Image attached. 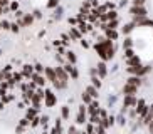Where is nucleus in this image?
I'll return each instance as SVG.
<instances>
[{
    "label": "nucleus",
    "mask_w": 153,
    "mask_h": 134,
    "mask_svg": "<svg viewBox=\"0 0 153 134\" xmlns=\"http://www.w3.org/2000/svg\"><path fill=\"white\" fill-rule=\"evenodd\" d=\"M57 104V94L51 87H44V104L42 106L45 107H54Z\"/></svg>",
    "instance_id": "nucleus-1"
},
{
    "label": "nucleus",
    "mask_w": 153,
    "mask_h": 134,
    "mask_svg": "<svg viewBox=\"0 0 153 134\" xmlns=\"http://www.w3.org/2000/svg\"><path fill=\"white\" fill-rule=\"evenodd\" d=\"M54 72H56V77H57V80L62 84L64 89H68V85H69V76H68V72L64 71V67L62 66H54Z\"/></svg>",
    "instance_id": "nucleus-2"
},
{
    "label": "nucleus",
    "mask_w": 153,
    "mask_h": 134,
    "mask_svg": "<svg viewBox=\"0 0 153 134\" xmlns=\"http://www.w3.org/2000/svg\"><path fill=\"white\" fill-rule=\"evenodd\" d=\"M76 124H86L88 122V112H86V106L79 104L77 106V112H76Z\"/></svg>",
    "instance_id": "nucleus-3"
},
{
    "label": "nucleus",
    "mask_w": 153,
    "mask_h": 134,
    "mask_svg": "<svg viewBox=\"0 0 153 134\" xmlns=\"http://www.w3.org/2000/svg\"><path fill=\"white\" fill-rule=\"evenodd\" d=\"M130 13L135 18H143V17L148 15V12H146V9H145V5H131Z\"/></svg>",
    "instance_id": "nucleus-4"
},
{
    "label": "nucleus",
    "mask_w": 153,
    "mask_h": 134,
    "mask_svg": "<svg viewBox=\"0 0 153 134\" xmlns=\"http://www.w3.org/2000/svg\"><path fill=\"white\" fill-rule=\"evenodd\" d=\"M34 17H32V13H24L22 15V18H19L17 20V24L20 25V29H25V27H32L34 25Z\"/></svg>",
    "instance_id": "nucleus-5"
},
{
    "label": "nucleus",
    "mask_w": 153,
    "mask_h": 134,
    "mask_svg": "<svg viewBox=\"0 0 153 134\" xmlns=\"http://www.w3.org/2000/svg\"><path fill=\"white\" fill-rule=\"evenodd\" d=\"M42 76L45 77V80H47L49 84H54L56 80H57L56 72H54V67H51V66H45L44 67V74H42Z\"/></svg>",
    "instance_id": "nucleus-6"
},
{
    "label": "nucleus",
    "mask_w": 153,
    "mask_h": 134,
    "mask_svg": "<svg viewBox=\"0 0 153 134\" xmlns=\"http://www.w3.org/2000/svg\"><path fill=\"white\" fill-rule=\"evenodd\" d=\"M62 67H64V71L68 72L69 79H74V80H76V79H79V71H77V67H76V66H71V64H68V62H66Z\"/></svg>",
    "instance_id": "nucleus-7"
},
{
    "label": "nucleus",
    "mask_w": 153,
    "mask_h": 134,
    "mask_svg": "<svg viewBox=\"0 0 153 134\" xmlns=\"http://www.w3.org/2000/svg\"><path fill=\"white\" fill-rule=\"evenodd\" d=\"M30 80L37 85V87H45V85H47V80H45V77L42 76V74H36V72H34L30 76Z\"/></svg>",
    "instance_id": "nucleus-8"
},
{
    "label": "nucleus",
    "mask_w": 153,
    "mask_h": 134,
    "mask_svg": "<svg viewBox=\"0 0 153 134\" xmlns=\"http://www.w3.org/2000/svg\"><path fill=\"white\" fill-rule=\"evenodd\" d=\"M98 111H99V102L96 99H93V101L86 106V112H88V116H96Z\"/></svg>",
    "instance_id": "nucleus-9"
},
{
    "label": "nucleus",
    "mask_w": 153,
    "mask_h": 134,
    "mask_svg": "<svg viewBox=\"0 0 153 134\" xmlns=\"http://www.w3.org/2000/svg\"><path fill=\"white\" fill-rule=\"evenodd\" d=\"M68 35H69V39H71V42H79V40L82 39V34L77 30L76 27H71V29H69Z\"/></svg>",
    "instance_id": "nucleus-10"
},
{
    "label": "nucleus",
    "mask_w": 153,
    "mask_h": 134,
    "mask_svg": "<svg viewBox=\"0 0 153 134\" xmlns=\"http://www.w3.org/2000/svg\"><path fill=\"white\" fill-rule=\"evenodd\" d=\"M131 22L135 24V25H138V27H153V20H150L148 17H143V18H135L133 17Z\"/></svg>",
    "instance_id": "nucleus-11"
},
{
    "label": "nucleus",
    "mask_w": 153,
    "mask_h": 134,
    "mask_svg": "<svg viewBox=\"0 0 153 134\" xmlns=\"http://www.w3.org/2000/svg\"><path fill=\"white\" fill-rule=\"evenodd\" d=\"M20 74H22L24 79H30V76L34 74V66L32 64H24L22 69H20Z\"/></svg>",
    "instance_id": "nucleus-12"
},
{
    "label": "nucleus",
    "mask_w": 153,
    "mask_h": 134,
    "mask_svg": "<svg viewBox=\"0 0 153 134\" xmlns=\"http://www.w3.org/2000/svg\"><path fill=\"white\" fill-rule=\"evenodd\" d=\"M136 102H138L136 96H125L123 107H125V109H131V107H135V106H136Z\"/></svg>",
    "instance_id": "nucleus-13"
},
{
    "label": "nucleus",
    "mask_w": 153,
    "mask_h": 134,
    "mask_svg": "<svg viewBox=\"0 0 153 134\" xmlns=\"http://www.w3.org/2000/svg\"><path fill=\"white\" fill-rule=\"evenodd\" d=\"M96 72H98L99 79H104V77L108 76V67H106V62H103V60H101V62L96 66Z\"/></svg>",
    "instance_id": "nucleus-14"
},
{
    "label": "nucleus",
    "mask_w": 153,
    "mask_h": 134,
    "mask_svg": "<svg viewBox=\"0 0 153 134\" xmlns=\"http://www.w3.org/2000/svg\"><path fill=\"white\" fill-rule=\"evenodd\" d=\"M64 59H66V62L71 64V66H76L77 64V55H76V52H72V50H66Z\"/></svg>",
    "instance_id": "nucleus-15"
},
{
    "label": "nucleus",
    "mask_w": 153,
    "mask_h": 134,
    "mask_svg": "<svg viewBox=\"0 0 153 134\" xmlns=\"http://www.w3.org/2000/svg\"><path fill=\"white\" fill-rule=\"evenodd\" d=\"M39 112H41V111H39V109H36V107H25V111H24V117H27V119L29 121H30V119H34V117H36V116H39Z\"/></svg>",
    "instance_id": "nucleus-16"
},
{
    "label": "nucleus",
    "mask_w": 153,
    "mask_h": 134,
    "mask_svg": "<svg viewBox=\"0 0 153 134\" xmlns=\"http://www.w3.org/2000/svg\"><path fill=\"white\" fill-rule=\"evenodd\" d=\"M136 91H138V87H135V85H130V84L123 85V94L125 96H136Z\"/></svg>",
    "instance_id": "nucleus-17"
},
{
    "label": "nucleus",
    "mask_w": 153,
    "mask_h": 134,
    "mask_svg": "<svg viewBox=\"0 0 153 134\" xmlns=\"http://www.w3.org/2000/svg\"><path fill=\"white\" fill-rule=\"evenodd\" d=\"M126 84L135 85V87H140V85L143 84V80H141V77H138V76H130V77H128V80H126Z\"/></svg>",
    "instance_id": "nucleus-18"
},
{
    "label": "nucleus",
    "mask_w": 153,
    "mask_h": 134,
    "mask_svg": "<svg viewBox=\"0 0 153 134\" xmlns=\"http://www.w3.org/2000/svg\"><path fill=\"white\" fill-rule=\"evenodd\" d=\"M104 37L106 39H109V40H116L118 37H120V32L118 30H111V29H104Z\"/></svg>",
    "instance_id": "nucleus-19"
},
{
    "label": "nucleus",
    "mask_w": 153,
    "mask_h": 134,
    "mask_svg": "<svg viewBox=\"0 0 153 134\" xmlns=\"http://www.w3.org/2000/svg\"><path fill=\"white\" fill-rule=\"evenodd\" d=\"M62 13H64V7H62V5L56 7V9H54V13H52V17H51V20H52V22L59 20V18L62 17Z\"/></svg>",
    "instance_id": "nucleus-20"
},
{
    "label": "nucleus",
    "mask_w": 153,
    "mask_h": 134,
    "mask_svg": "<svg viewBox=\"0 0 153 134\" xmlns=\"http://www.w3.org/2000/svg\"><path fill=\"white\" fill-rule=\"evenodd\" d=\"M49 126H51V117L47 116V114L41 116V121H39V127H42V129H49Z\"/></svg>",
    "instance_id": "nucleus-21"
},
{
    "label": "nucleus",
    "mask_w": 153,
    "mask_h": 134,
    "mask_svg": "<svg viewBox=\"0 0 153 134\" xmlns=\"http://www.w3.org/2000/svg\"><path fill=\"white\" fill-rule=\"evenodd\" d=\"M59 117H61L62 121H68L69 117H71V107H69V106H62V107H61V116H59Z\"/></svg>",
    "instance_id": "nucleus-22"
},
{
    "label": "nucleus",
    "mask_w": 153,
    "mask_h": 134,
    "mask_svg": "<svg viewBox=\"0 0 153 134\" xmlns=\"http://www.w3.org/2000/svg\"><path fill=\"white\" fill-rule=\"evenodd\" d=\"M59 40H61V45H62V47H66V49L71 45V39H69L68 32H62V34H61V37H59Z\"/></svg>",
    "instance_id": "nucleus-23"
},
{
    "label": "nucleus",
    "mask_w": 153,
    "mask_h": 134,
    "mask_svg": "<svg viewBox=\"0 0 153 134\" xmlns=\"http://www.w3.org/2000/svg\"><path fill=\"white\" fill-rule=\"evenodd\" d=\"M0 101H2V102H4L5 106H7V104L14 102V101H15V97H14V96H12L10 92H7V94H0Z\"/></svg>",
    "instance_id": "nucleus-24"
},
{
    "label": "nucleus",
    "mask_w": 153,
    "mask_h": 134,
    "mask_svg": "<svg viewBox=\"0 0 153 134\" xmlns=\"http://www.w3.org/2000/svg\"><path fill=\"white\" fill-rule=\"evenodd\" d=\"M126 64H128V67H135V66H140L141 64V59L138 57V55H133V57H130V59H126Z\"/></svg>",
    "instance_id": "nucleus-25"
},
{
    "label": "nucleus",
    "mask_w": 153,
    "mask_h": 134,
    "mask_svg": "<svg viewBox=\"0 0 153 134\" xmlns=\"http://www.w3.org/2000/svg\"><path fill=\"white\" fill-rule=\"evenodd\" d=\"M135 27H136V25H135L133 22H128V24H125V25L121 27V32L125 34V35H130L131 32H133V29H135Z\"/></svg>",
    "instance_id": "nucleus-26"
},
{
    "label": "nucleus",
    "mask_w": 153,
    "mask_h": 134,
    "mask_svg": "<svg viewBox=\"0 0 153 134\" xmlns=\"http://www.w3.org/2000/svg\"><path fill=\"white\" fill-rule=\"evenodd\" d=\"M118 18V12L116 10H108V12L104 13V20H106V24L109 22V20H116Z\"/></svg>",
    "instance_id": "nucleus-27"
},
{
    "label": "nucleus",
    "mask_w": 153,
    "mask_h": 134,
    "mask_svg": "<svg viewBox=\"0 0 153 134\" xmlns=\"http://www.w3.org/2000/svg\"><path fill=\"white\" fill-rule=\"evenodd\" d=\"M86 92L91 96V99H98V96H99V94H98V89H96V87H93L91 84L86 87Z\"/></svg>",
    "instance_id": "nucleus-28"
},
{
    "label": "nucleus",
    "mask_w": 153,
    "mask_h": 134,
    "mask_svg": "<svg viewBox=\"0 0 153 134\" xmlns=\"http://www.w3.org/2000/svg\"><path fill=\"white\" fill-rule=\"evenodd\" d=\"M61 5V0H47V4H45V7L51 10H54L56 7H59Z\"/></svg>",
    "instance_id": "nucleus-29"
},
{
    "label": "nucleus",
    "mask_w": 153,
    "mask_h": 134,
    "mask_svg": "<svg viewBox=\"0 0 153 134\" xmlns=\"http://www.w3.org/2000/svg\"><path fill=\"white\" fill-rule=\"evenodd\" d=\"M32 66H34V72H36V74H44V64L42 62H36V64H32Z\"/></svg>",
    "instance_id": "nucleus-30"
},
{
    "label": "nucleus",
    "mask_w": 153,
    "mask_h": 134,
    "mask_svg": "<svg viewBox=\"0 0 153 134\" xmlns=\"http://www.w3.org/2000/svg\"><path fill=\"white\" fill-rule=\"evenodd\" d=\"M0 24H2V30H5V32H10V20L9 18H2V20H0Z\"/></svg>",
    "instance_id": "nucleus-31"
},
{
    "label": "nucleus",
    "mask_w": 153,
    "mask_h": 134,
    "mask_svg": "<svg viewBox=\"0 0 153 134\" xmlns=\"http://www.w3.org/2000/svg\"><path fill=\"white\" fill-rule=\"evenodd\" d=\"M118 25H120V18H116V20H109L108 24H106V29H111V30H116Z\"/></svg>",
    "instance_id": "nucleus-32"
},
{
    "label": "nucleus",
    "mask_w": 153,
    "mask_h": 134,
    "mask_svg": "<svg viewBox=\"0 0 153 134\" xmlns=\"http://www.w3.org/2000/svg\"><path fill=\"white\" fill-rule=\"evenodd\" d=\"M91 85L99 91V87H101V79H99L98 76H93V77H91Z\"/></svg>",
    "instance_id": "nucleus-33"
},
{
    "label": "nucleus",
    "mask_w": 153,
    "mask_h": 134,
    "mask_svg": "<svg viewBox=\"0 0 153 134\" xmlns=\"http://www.w3.org/2000/svg\"><path fill=\"white\" fill-rule=\"evenodd\" d=\"M123 49H133V39L131 37H126L125 40H123Z\"/></svg>",
    "instance_id": "nucleus-34"
},
{
    "label": "nucleus",
    "mask_w": 153,
    "mask_h": 134,
    "mask_svg": "<svg viewBox=\"0 0 153 134\" xmlns=\"http://www.w3.org/2000/svg\"><path fill=\"white\" fill-rule=\"evenodd\" d=\"M19 7H20V4H19L17 0H10L9 9H10V12H12V13H14V12H17V10H19Z\"/></svg>",
    "instance_id": "nucleus-35"
},
{
    "label": "nucleus",
    "mask_w": 153,
    "mask_h": 134,
    "mask_svg": "<svg viewBox=\"0 0 153 134\" xmlns=\"http://www.w3.org/2000/svg\"><path fill=\"white\" fill-rule=\"evenodd\" d=\"M39 121H41V114L36 116L34 119H30V126H29V127H30V129H37V127H39Z\"/></svg>",
    "instance_id": "nucleus-36"
},
{
    "label": "nucleus",
    "mask_w": 153,
    "mask_h": 134,
    "mask_svg": "<svg viewBox=\"0 0 153 134\" xmlns=\"http://www.w3.org/2000/svg\"><path fill=\"white\" fill-rule=\"evenodd\" d=\"M32 17H34V20H42L44 13H42V10H41V9H36L34 12H32Z\"/></svg>",
    "instance_id": "nucleus-37"
},
{
    "label": "nucleus",
    "mask_w": 153,
    "mask_h": 134,
    "mask_svg": "<svg viewBox=\"0 0 153 134\" xmlns=\"http://www.w3.org/2000/svg\"><path fill=\"white\" fill-rule=\"evenodd\" d=\"M20 30H22V29H20V25H19L17 22L10 24V32H12V34H20Z\"/></svg>",
    "instance_id": "nucleus-38"
},
{
    "label": "nucleus",
    "mask_w": 153,
    "mask_h": 134,
    "mask_svg": "<svg viewBox=\"0 0 153 134\" xmlns=\"http://www.w3.org/2000/svg\"><path fill=\"white\" fill-rule=\"evenodd\" d=\"M81 99H82V104H84V106H88V104H89L91 101H93V99H91V96H89L88 92H86V91L81 94Z\"/></svg>",
    "instance_id": "nucleus-39"
},
{
    "label": "nucleus",
    "mask_w": 153,
    "mask_h": 134,
    "mask_svg": "<svg viewBox=\"0 0 153 134\" xmlns=\"http://www.w3.org/2000/svg\"><path fill=\"white\" fill-rule=\"evenodd\" d=\"M86 134H96V126L91 122H86Z\"/></svg>",
    "instance_id": "nucleus-40"
},
{
    "label": "nucleus",
    "mask_w": 153,
    "mask_h": 134,
    "mask_svg": "<svg viewBox=\"0 0 153 134\" xmlns=\"http://www.w3.org/2000/svg\"><path fill=\"white\" fill-rule=\"evenodd\" d=\"M98 117H99L101 121L108 119V111H106V109H103V107H99V111H98Z\"/></svg>",
    "instance_id": "nucleus-41"
},
{
    "label": "nucleus",
    "mask_w": 153,
    "mask_h": 134,
    "mask_svg": "<svg viewBox=\"0 0 153 134\" xmlns=\"http://www.w3.org/2000/svg\"><path fill=\"white\" fill-rule=\"evenodd\" d=\"M19 126H22V127H29V126H30V121H29L27 117H22V119L19 121Z\"/></svg>",
    "instance_id": "nucleus-42"
},
{
    "label": "nucleus",
    "mask_w": 153,
    "mask_h": 134,
    "mask_svg": "<svg viewBox=\"0 0 153 134\" xmlns=\"http://www.w3.org/2000/svg\"><path fill=\"white\" fill-rule=\"evenodd\" d=\"M116 122H118V124H120V126H125L126 119H125V114H123V112H121V114H120V116L116 117Z\"/></svg>",
    "instance_id": "nucleus-43"
},
{
    "label": "nucleus",
    "mask_w": 153,
    "mask_h": 134,
    "mask_svg": "<svg viewBox=\"0 0 153 134\" xmlns=\"http://www.w3.org/2000/svg\"><path fill=\"white\" fill-rule=\"evenodd\" d=\"M56 60H57V66H64L66 64V59H64V55H59V54H56Z\"/></svg>",
    "instance_id": "nucleus-44"
},
{
    "label": "nucleus",
    "mask_w": 153,
    "mask_h": 134,
    "mask_svg": "<svg viewBox=\"0 0 153 134\" xmlns=\"http://www.w3.org/2000/svg\"><path fill=\"white\" fill-rule=\"evenodd\" d=\"M114 122H116V117H114V116H108V119H106L108 127H109V126H114Z\"/></svg>",
    "instance_id": "nucleus-45"
},
{
    "label": "nucleus",
    "mask_w": 153,
    "mask_h": 134,
    "mask_svg": "<svg viewBox=\"0 0 153 134\" xmlns=\"http://www.w3.org/2000/svg\"><path fill=\"white\" fill-rule=\"evenodd\" d=\"M79 44H81L82 49H89V47H91V44H89L86 39H81V40H79Z\"/></svg>",
    "instance_id": "nucleus-46"
},
{
    "label": "nucleus",
    "mask_w": 153,
    "mask_h": 134,
    "mask_svg": "<svg viewBox=\"0 0 153 134\" xmlns=\"http://www.w3.org/2000/svg\"><path fill=\"white\" fill-rule=\"evenodd\" d=\"M79 131H77V127H76V124H72V126H69V129H68V134H77Z\"/></svg>",
    "instance_id": "nucleus-47"
},
{
    "label": "nucleus",
    "mask_w": 153,
    "mask_h": 134,
    "mask_svg": "<svg viewBox=\"0 0 153 134\" xmlns=\"http://www.w3.org/2000/svg\"><path fill=\"white\" fill-rule=\"evenodd\" d=\"M133 55H135V50H133V49H126V50H125V57H126V59L133 57Z\"/></svg>",
    "instance_id": "nucleus-48"
},
{
    "label": "nucleus",
    "mask_w": 153,
    "mask_h": 134,
    "mask_svg": "<svg viewBox=\"0 0 153 134\" xmlns=\"http://www.w3.org/2000/svg\"><path fill=\"white\" fill-rule=\"evenodd\" d=\"M68 22H69V25H72V27H76V25H77L76 17H69V18H68Z\"/></svg>",
    "instance_id": "nucleus-49"
},
{
    "label": "nucleus",
    "mask_w": 153,
    "mask_h": 134,
    "mask_svg": "<svg viewBox=\"0 0 153 134\" xmlns=\"http://www.w3.org/2000/svg\"><path fill=\"white\" fill-rule=\"evenodd\" d=\"M24 133H25V127H22V126L17 124V127H15V134H24Z\"/></svg>",
    "instance_id": "nucleus-50"
},
{
    "label": "nucleus",
    "mask_w": 153,
    "mask_h": 134,
    "mask_svg": "<svg viewBox=\"0 0 153 134\" xmlns=\"http://www.w3.org/2000/svg\"><path fill=\"white\" fill-rule=\"evenodd\" d=\"M133 5H145V0H131Z\"/></svg>",
    "instance_id": "nucleus-51"
},
{
    "label": "nucleus",
    "mask_w": 153,
    "mask_h": 134,
    "mask_svg": "<svg viewBox=\"0 0 153 134\" xmlns=\"http://www.w3.org/2000/svg\"><path fill=\"white\" fill-rule=\"evenodd\" d=\"M14 13H15V18H17V20H19V18H22V15H24L22 10H17V12H14Z\"/></svg>",
    "instance_id": "nucleus-52"
},
{
    "label": "nucleus",
    "mask_w": 153,
    "mask_h": 134,
    "mask_svg": "<svg viewBox=\"0 0 153 134\" xmlns=\"http://www.w3.org/2000/svg\"><path fill=\"white\" fill-rule=\"evenodd\" d=\"M9 4H10V0H0V5L2 7H9Z\"/></svg>",
    "instance_id": "nucleus-53"
},
{
    "label": "nucleus",
    "mask_w": 153,
    "mask_h": 134,
    "mask_svg": "<svg viewBox=\"0 0 153 134\" xmlns=\"http://www.w3.org/2000/svg\"><path fill=\"white\" fill-rule=\"evenodd\" d=\"M89 74H91V77H93V76H98V72H96V67L89 69Z\"/></svg>",
    "instance_id": "nucleus-54"
},
{
    "label": "nucleus",
    "mask_w": 153,
    "mask_h": 134,
    "mask_svg": "<svg viewBox=\"0 0 153 134\" xmlns=\"http://www.w3.org/2000/svg\"><path fill=\"white\" fill-rule=\"evenodd\" d=\"M17 109H25V104H24L22 101H19V104H17Z\"/></svg>",
    "instance_id": "nucleus-55"
},
{
    "label": "nucleus",
    "mask_w": 153,
    "mask_h": 134,
    "mask_svg": "<svg viewBox=\"0 0 153 134\" xmlns=\"http://www.w3.org/2000/svg\"><path fill=\"white\" fill-rule=\"evenodd\" d=\"M52 45H54V47H61V40H59V39H56L54 42H52Z\"/></svg>",
    "instance_id": "nucleus-56"
},
{
    "label": "nucleus",
    "mask_w": 153,
    "mask_h": 134,
    "mask_svg": "<svg viewBox=\"0 0 153 134\" xmlns=\"http://www.w3.org/2000/svg\"><path fill=\"white\" fill-rule=\"evenodd\" d=\"M4 109H5V104L2 102V101H0V111H4Z\"/></svg>",
    "instance_id": "nucleus-57"
},
{
    "label": "nucleus",
    "mask_w": 153,
    "mask_h": 134,
    "mask_svg": "<svg viewBox=\"0 0 153 134\" xmlns=\"http://www.w3.org/2000/svg\"><path fill=\"white\" fill-rule=\"evenodd\" d=\"M2 15H4V7L0 5V17H2Z\"/></svg>",
    "instance_id": "nucleus-58"
},
{
    "label": "nucleus",
    "mask_w": 153,
    "mask_h": 134,
    "mask_svg": "<svg viewBox=\"0 0 153 134\" xmlns=\"http://www.w3.org/2000/svg\"><path fill=\"white\" fill-rule=\"evenodd\" d=\"M77 134H86V131H81V133H77Z\"/></svg>",
    "instance_id": "nucleus-59"
},
{
    "label": "nucleus",
    "mask_w": 153,
    "mask_h": 134,
    "mask_svg": "<svg viewBox=\"0 0 153 134\" xmlns=\"http://www.w3.org/2000/svg\"><path fill=\"white\" fill-rule=\"evenodd\" d=\"M0 32H2V24H0Z\"/></svg>",
    "instance_id": "nucleus-60"
},
{
    "label": "nucleus",
    "mask_w": 153,
    "mask_h": 134,
    "mask_svg": "<svg viewBox=\"0 0 153 134\" xmlns=\"http://www.w3.org/2000/svg\"><path fill=\"white\" fill-rule=\"evenodd\" d=\"M0 55H2V49H0Z\"/></svg>",
    "instance_id": "nucleus-61"
}]
</instances>
